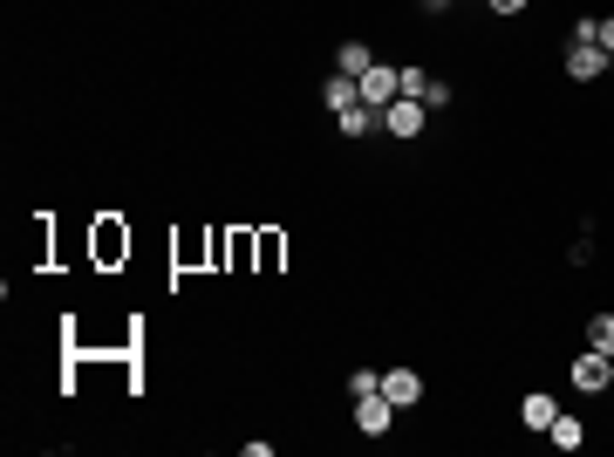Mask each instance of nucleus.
<instances>
[{"instance_id": "8", "label": "nucleus", "mask_w": 614, "mask_h": 457, "mask_svg": "<svg viewBox=\"0 0 614 457\" xmlns=\"http://www.w3.org/2000/svg\"><path fill=\"white\" fill-rule=\"evenodd\" d=\"M546 437H553L560 451H580V444H587V423H580V417H567V410H560V417L546 423Z\"/></svg>"}, {"instance_id": "12", "label": "nucleus", "mask_w": 614, "mask_h": 457, "mask_svg": "<svg viewBox=\"0 0 614 457\" xmlns=\"http://www.w3.org/2000/svg\"><path fill=\"white\" fill-rule=\"evenodd\" d=\"M587 348H601L614 362V314H594V321H587Z\"/></svg>"}, {"instance_id": "11", "label": "nucleus", "mask_w": 614, "mask_h": 457, "mask_svg": "<svg viewBox=\"0 0 614 457\" xmlns=\"http://www.w3.org/2000/svg\"><path fill=\"white\" fill-rule=\"evenodd\" d=\"M369 62H376V48H362V41H342V55H335V69H342V76H362Z\"/></svg>"}, {"instance_id": "10", "label": "nucleus", "mask_w": 614, "mask_h": 457, "mask_svg": "<svg viewBox=\"0 0 614 457\" xmlns=\"http://www.w3.org/2000/svg\"><path fill=\"white\" fill-rule=\"evenodd\" d=\"M519 417L533 423V430H546V423L560 417V403H553V396H546V389H533V396H526V403H519Z\"/></svg>"}, {"instance_id": "13", "label": "nucleus", "mask_w": 614, "mask_h": 457, "mask_svg": "<svg viewBox=\"0 0 614 457\" xmlns=\"http://www.w3.org/2000/svg\"><path fill=\"white\" fill-rule=\"evenodd\" d=\"M376 389H383L376 369H355V376H348V396H376Z\"/></svg>"}, {"instance_id": "1", "label": "nucleus", "mask_w": 614, "mask_h": 457, "mask_svg": "<svg viewBox=\"0 0 614 457\" xmlns=\"http://www.w3.org/2000/svg\"><path fill=\"white\" fill-rule=\"evenodd\" d=\"M355 82H362V103H369V110H389V103L403 96V69H389V62H369Z\"/></svg>"}, {"instance_id": "4", "label": "nucleus", "mask_w": 614, "mask_h": 457, "mask_svg": "<svg viewBox=\"0 0 614 457\" xmlns=\"http://www.w3.org/2000/svg\"><path fill=\"white\" fill-rule=\"evenodd\" d=\"M608 48H601V41H574V55H567V76L574 82H594V76H608Z\"/></svg>"}, {"instance_id": "15", "label": "nucleus", "mask_w": 614, "mask_h": 457, "mask_svg": "<svg viewBox=\"0 0 614 457\" xmlns=\"http://www.w3.org/2000/svg\"><path fill=\"white\" fill-rule=\"evenodd\" d=\"M492 14H526V0H485Z\"/></svg>"}, {"instance_id": "7", "label": "nucleus", "mask_w": 614, "mask_h": 457, "mask_svg": "<svg viewBox=\"0 0 614 457\" xmlns=\"http://www.w3.org/2000/svg\"><path fill=\"white\" fill-rule=\"evenodd\" d=\"M321 103H328L335 116H342V110H355V103H362V82L335 69V76H328V89H321Z\"/></svg>"}, {"instance_id": "2", "label": "nucleus", "mask_w": 614, "mask_h": 457, "mask_svg": "<svg viewBox=\"0 0 614 457\" xmlns=\"http://www.w3.org/2000/svg\"><path fill=\"white\" fill-rule=\"evenodd\" d=\"M423 116H430V103H417V96H396L383 110V130L389 137H423Z\"/></svg>"}, {"instance_id": "5", "label": "nucleus", "mask_w": 614, "mask_h": 457, "mask_svg": "<svg viewBox=\"0 0 614 457\" xmlns=\"http://www.w3.org/2000/svg\"><path fill=\"white\" fill-rule=\"evenodd\" d=\"M574 389H587V396H601V389H614V382H608V355H601V348H587V355H574Z\"/></svg>"}, {"instance_id": "3", "label": "nucleus", "mask_w": 614, "mask_h": 457, "mask_svg": "<svg viewBox=\"0 0 614 457\" xmlns=\"http://www.w3.org/2000/svg\"><path fill=\"white\" fill-rule=\"evenodd\" d=\"M389 423H396V403H389L383 389H376V396H355V430H362V437H383Z\"/></svg>"}, {"instance_id": "16", "label": "nucleus", "mask_w": 614, "mask_h": 457, "mask_svg": "<svg viewBox=\"0 0 614 457\" xmlns=\"http://www.w3.org/2000/svg\"><path fill=\"white\" fill-rule=\"evenodd\" d=\"M601 48L614 55V14H601Z\"/></svg>"}, {"instance_id": "6", "label": "nucleus", "mask_w": 614, "mask_h": 457, "mask_svg": "<svg viewBox=\"0 0 614 457\" xmlns=\"http://www.w3.org/2000/svg\"><path fill=\"white\" fill-rule=\"evenodd\" d=\"M383 396L396 410H410V403H423V376L417 369H383Z\"/></svg>"}, {"instance_id": "14", "label": "nucleus", "mask_w": 614, "mask_h": 457, "mask_svg": "<svg viewBox=\"0 0 614 457\" xmlns=\"http://www.w3.org/2000/svg\"><path fill=\"white\" fill-rule=\"evenodd\" d=\"M430 82H437V76H423V69H403V96H417V103H423V96H430Z\"/></svg>"}, {"instance_id": "9", "label": "nucleus", "mask_w": 614, "mask_h": 457, "mask_svg": "<svg viewBox=\"0 0 614 457\" xmlns=\"http://www.w3.org/2000/svg\"><path fill=\"white\" fill-rule=\"evenodd\" d=\"M335 123H342V137H369V130L383 123V110H369V103H355V110H342V116H335Z\"/></svg>"}]
</instances>
